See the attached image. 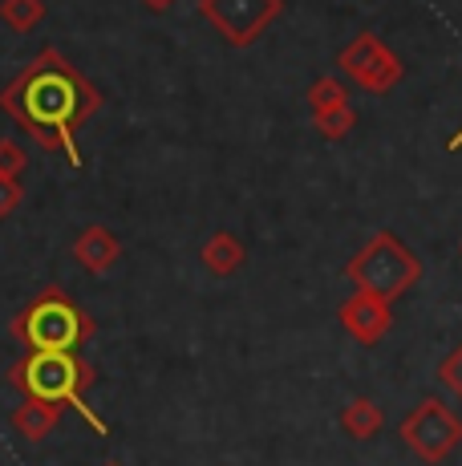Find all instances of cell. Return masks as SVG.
Returning a JSON list of instances; mask_svg holds the SVG:
<instances>
[{
	"label": "cell",
	"instance_id": "obj_17",
	"mask_svg": "<svg viewBox=\"0 0 462 466\" xmlns=\"http://www.w3.org/2000/svg\"><path fill=\"white\" fill-rule=\"evenodd\" d=\"M25 163H29V155L13 138H0V178H21Z\"/></svg>",
	"mask_w": 462,
	"mask_h": 466
},
{
	"label": "cell",
	"instance_id": "obj_6",
	"mask_svg": "<svg viewBox=\"0 0 462 466\" xmlns=\"http://www.w3.org/2000/svg\"><path fill=\"white\" fill-rule=\"evenodd\" d=\"M336 66L353 86L369 89V94H389L406 77V66L397 61V53L389 49L377 33H361L336 53Z\"/></svg>",
	"mask_w": 462,
	"mask_h": 466
},
{
	"label": "cell",
	"instance_id": "obj_5",
	"mask_svg": "<svg viewBox=\"0 0 462 466\" xmlns=\"http://www.w3.org/2000/svg\"><path fill=\"white\" fill-rule=\"evenodd\" d=\"M397 434L410 446L414 459H422L426 466H438L462 446V418L442 398H422L410 414L402 418Z\"/></svg>",
	"mask_w": 462,
	"mask_h": 466
},
{
	"label": "cell",
	"instance_id": "obj_11",
	"mask_svg": "<svg viewBox=\"0 0 462 466\" xmlns=\"http://www.w3.org/2000/svg\"><path fill=\"white\" fill-rule=\"evenodd\" d=\"M61 414H65V410L53 406V401H29L25 398V406L13 410V430L21 438H29V442H45L53 430H57Z\"/></svg>",
	"mask_w": 462,
	"mask_h": 466
},
{
	"label": "cell",
	"instance_id": "obj_2",
	"mask_svg": "<svg viewBox=\"0 0 462 466\" xmlns=\"http://www.w3.org/2000/svg\"><path fill=\"white\" fill-rule=\"evenodd\" d=\"M94 381L97 373L82 353H25L13 365V385L29 401H53L61 410H77L97 434H110V426L85 406V390Z\"/></svg>",
	"mask_w": 462,
	"mask_h": 466
},
{
	"label": "cell",
	"instance_id": "obj_10",
	"mask_svg": "<svg viewBox=\"0 0 462 466\" xmlns=\"http://www.w3.org/2000/svg\"><path fill=\"white\" fill-rule=\"evenodd\" d=\"M199 259L211 276H231L247 264V248H244V239L231 236V231H216V236L199 248Z\"/></svg>",
	"mask_w": 462,
	"mask_h": 466
},
{
	"label": "cell",
	"instance_id": "obj_18",
	"mask_svg": "<svg viewBox=\"0 0 462 466\" xmlns=\"http://www.w3.org/2000/svg\"><path fill=\"white\" fill-rule=\"evenodd\" d=\"M25 203V187L16 183V178H0V219H8V215H16Z\"/></svg>",
	"mask_w": 462,
	"mask_h": 466
},
{
	"label": "cell",
	"instance_id": "obj_9",
	"mask_svg": "<svg viewBox=\"0 0 462 466\" xmlns=\"http://www.w3.org/2000/svg\"><path fill=\"white\" fill-rule=\"evenodd\" d=\"M74 259L85 268V272L102 276V272H110V268L122 259V239L114 236L110 228H102V223H90V228L77 231V239H74Z\"/></svg>",
	"mask_w": 462,
	"mask_h": 466
},
{
	"label": "cell",
	"instance_id": "obj_21",
	"mask_svg": "<svg viewBox=\"0 0 462 466\" xmlns=\"http://www.w3.org/2000/svg\"><path fill=\"white\" fill-rule=\"evenodd\" d=\"M102 466H122V462H102Z\"/></svg>",
	"mask_w": 462,
	"mask_h": 466
},
{
	"label": "cell",
	"instance_id": "obj_4",
	"mask_svg": "<svg viewBox=\"0 0 462 466\" xmlns=\"http://www.w3.org/2000/svg\"><path fill=\"white\" fill-rule=\"evenodd\" d=\"M422 276V264L394 231H377L357 256L345 264V280L357 292H369L377 300H402L406 292L417 284Z\"/></svg>",
	"mask_w": 462,
	"mask_h": 466
},
{
	"label": "cell",
	"instance_id": "obj_7",
	"mask_svg": "<svg viewBox=\"0 0 462 466\" xmlns=\"http://www.w3.org/2000/svg\"><path fill=\"white\" fill-rule=\"evenodd\" d=\"M280 13L284 0H199V16L236 49H247Z\"/></svg>",
	"mask_w": 462,
	"mask_h": 466
},
{
	"label": "cell",
	"instance_id": "obj_20",
	"mask_svg": "<svg viewBox=\"0 0 462 466\" xmlns=\"http://www.w3.org/2000/svg\"><path fill=\"white\" fill-rule=\"evenodd\" d=\"M447 147H450V150H462V130H458V134H455V138H450V142H447Z\"/></svg>",
	"mask_w": 462,
	"mask_h": 466
},
{
	"label": "cell",
	"instance_id": "obj_1",
	"mask_svg": "<svg viewBox=\"0 0 462 466\" xmlns=\"http://www.w3.org/2000/svg\"><path fill=\"white\" fill-rule=\"evenodd\" d=\"M97 106H102V94L90 86V77L69 66L53 45H45L33 66H25L0 89V110L41 147L65 155L69 167H82L77 130L94 118Z\"/></svg>",
	"mask_w": 462,
	"mask_h": 466
},
{
	"label": "cell",
	"instance_id": "obj_12",
	"mask_svg": "<svg viewBox=\"0 0 462 466\" xmlns=\"http://www.w3.org/2000/svg\"><path fill=\"white\" fill-rule=\"evenodd\" d=\"M381 426H386V414H381V406L373 398H353L349 406L341 410V430L349 438H357V442H369V438H377Z\"/></svg>",
	"mask_w": 462,
	"mask_h": 466
},
{
	"label": "cell",
	"instance_id": "obj_13",
	"mask_svg": "<svg viewBox=\"0 0 462 466\" xmlns=\"http://www.w3.org/2000/svg\"><path fill=\"white\" fill-rule=\"evenodd\" d=\"M0 21L13 33H33L45 21V0H0Z\"/></svg>",
	"mask_w": 462,
	"mask_h": 466
},
{
	"label": "cell",
	"instance_id": "obj_3",
	"mask_svg": "<svg viewBox=\"0 0 462 466\" xmlns=\"http://www.w3.org/2000/svg\"><path fill=\"white\" fill-rule=\"evenodd\" d=\"M94 317L61 289H45L25 312L13 317V337L25 353H77L94 337Z\"/></svg>",
	"mask_w": 462,
	"mask_h": 466
},
{
	"label": "cell",
	"instance_id": "obj_15",
	"mask_svg": "<svg viewBox=\"0 0 462 466\" xmlns=\"http://www.w3.org/2000/svg\"><path fill=\"white\" fill-rule=\"evenodd\" d=\"M316 134L328 142H341L345 134L357 127V114H353V106H341V110H328V114H316Z\"/></svg>",
	"mask_w": 462,
	"mask_h": 466
},
{
	"label": "cell",
	"instance_id": "obj_8",
	"mask_svg": "<svg viewBox=\"0 0 462 466\" xmlns=\"http://www.w3.org/2000/svg\"><path fill=\"white\" fill-rule=\"evenodd\" d=\"M394 325V304L377 300L369 292H353L349 300L341 304V329L349 333L357 345H377L381 337Z\"/></svg>",
	"mask_w": 462,
	"mask_h": 466
},
{
	"label": "cell",
	"instance_id": "obj_16",
	"mask_svg": "<svg viewBox=\"0 0 462 466\" xmlns=\"http://www.w3.org/2000/svg\"><path fill=\"white\" fill-rule=\"evenodd\" d=\"M438 385L450 393V398L462 401V345H455L447 357L438 361Z\"/></svg>",
	"mask_w": 462,
	"mask_h": 466
},
{
	"label": "cell",
	"instance_id": "obj_19",
	"mask_svg": "<svg viewBox=\"0 0 462 466\" xmlns=\"http://www.w3.org/2000/svg\"><path fill=\"white\" fill-rule=\"evenodd\" d=\"M142 5H146V8H150V13H166V8H171V5H175V0H142Z\"/></svg>",
	"mask_w": 462,
	"mask_h": 466
},
{
	"label": "cell",
	"instance_id": "obj_14",
	"mask_svg": "<svg viewBox=\"0 0 462 466\" xmlns=\"http://www.w3.org/2000/svg\"><path fill=\"white\" fill-rule=\"evenodd\" d=\"M341 106H349V86L341 77H316L308 86V110H313V118L328 110H341Z\"/></svg>",
	"mask_w": 462,
	"mask_h": 466
}]
</instances>
